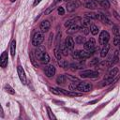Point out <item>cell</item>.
<instances>
[{"mask_svg":"<svg viewBox=\"0 0 120 120\" xmlns=\"http://www.w3.org/2000/svg\"><path fill=\"white\" fill-rule=\"evenodd\" d=\"M43 40H44L43 32H36L33 36V38H32V44L36 47H38L43 42Z\"/></svg>","mask_w":120,"mask_h":120,"instance_id":"6da1fadb","label":"cell"},{"mask_svg":"<svg viewBox=\"0 0 120 120\" xmlns=\"http://www.w3.org/2000/svg\"><path fill=\"white\" fill-rule=\"evenodd\" d=\"M98 71L97 70H91V69H87V70H83L80 73V76L82 78H97L98 76Z\"/></svg>","mask_w":120,"mask_h":120,"instance_id":"7a4b0ae2","label":"cell"},{"mask_svg":"<svg viewBox=\"0 0 120 120\" xmlns=\"http://www.w3.org/2000/svg\"><path fill=\"white\" fill-rule=\"evenodd\" d=\"M81 6V2L78 0H70L69 2L67 3V10L68 12L74 11L76 8H78Z\"/></svg>","mask_w":120,"mask_h":120,"instance_id":"3957f363","label":"cell"},{"mask_svg":"<svg viewBox=\"0 0 120 120\" xmlns=\"http://www.w3.org/2000/svg\"><path fill=\"white\" fill-rule=\"evenodd\" d=\"M109 39H110V34L107 32V31H102L101 33H100V35H99V38H98V42H99V44L100 45H106L107 43H108V41H109Z\"/></svg>","mask_w":120,"mask_h":120,"instance_id":"277c9868","label":"cell"},{"mask_svg":"<svg viewBox=\"0 0 120 120\" xmlns=\"http://www.w3.org/2000/svg\"><path fill=\"white\" fill-rule=\"evenodd\" d=\"M95 45H96V42H95V39L93 38H91L88 41H86L83 45V49L87 52H95Z\"/></svg>","mask_w":120,"mask_h":120,"instance_id":"5b68a950","label":"cell"},{"mask_svg":"<svg viewBox=\"0 0 120 120\" xmlns=\"http://www.w3.org/2000/svg\"><path fill=\"white\" fill-rule=\"evenodd\" d=\"M92 89V85L86 82H82L77 85V90L80 92H89Z\"/></svg>","mask_w":120,"mask_h":120,"instance_id":"8992f818","label":"cell"},{"mask_svg":"<svg viewBox=\"0 0 120 120\" xmlns=\"http://www.w3.org/2000/svg\"><path fill=\"white\" fill-rule=\"evenodd\" d=\"M17 72H18V75H19V78H20L22 83L25 84L26 83V77H25V73H24V70H23L22 66L17 67Z\"/></svg>","mask_w":120,"mask_h":120,"instance_id":"52a82bcc","label":"cell"},{"mask_svg":"<svg viewBox=\"0 0 120 120\" xmlns=\"http://www.w3.org/2000/svg\"><path fill=\"white\" fill-rule=\"evenodd\" d=\"M65 45L67 46V48L68 49L69 52H72L74 50V46H75V42L74 39L71 37H68L65 40Z\"/></svg>","mask_w":120,"mask_h":120,"instance_id":"ba28073f","label":"cell"},{"mask_svg":"<svg viewBox=\"0 0 120 120\" xmlns=\"http://www.w3.org/2000/svg\"><path fill=\"white\" fill-rule=\"evenodd\" d=\"M44 73H45V75L48 77V78H51V77H52L54 74H55V68L53 67V66H48V67H46L45 68V69H44Z\"/></svg>","mask_w":120,"mask_h":120,"instance_id":"9c48e42d","label":"cell"},{"mask_svg":"<svg viewBox=\"0 0 120 120\" xmlns=\"http://www.w3.org/2000/svg\"><path fill=\"white\" fill-rule=\"evenodd\" d=\"M50 27H51V22H50L48 20H44V21L40 23V30H41V32H43V33L47 32V31L50 29Z\"/></svg>","mask_w":120,"mask_h":120,"instance_id":"30bf717a","label":"cell"},{"mask_svg":"<svg viewBox=\"0 0 120 120\" xmlns=\"http://www.w3.org/2000/svg\"><path fill=\"white\" fill-rule=\"evenodd\" d=\"M97 19L99 20V21H101L102 22H104V23H106V24H112L111 20H110L109 18H107V17H106L104 14H102V13H98V14H97Z\"/></svg>","mask_w":120,"mask_h":120,"instance_id":"8fae6325","label":"cell"},{"mask_svg":"<svg viewBox=\"0 0 120 120\" xmlns=\"http://www.w3.org/2000/svg\"><path fill=\"white\" fill-rule=\"evenodd\" d=\"M0 64L2 68H6L8 65V52H4L1 54V58H0Z\"/></svg>","mask_w":120,"mask_h":120,"instance_id":"7c38bea8","label":"cell"},{"mask_svg":"<svg viewBox=\"0 0 120 120\" xmlns=\"http://www.w3.org/2000/svg\"><path fill=\"white\" fill-rule=\"evenodd\" d=\"M83 5L86 8H89V9H94L97 8V3L94 0H85Z\"/></svg>","mask_w":120,"mask_h":120,"instance_id":"4fadbf2b","label":"cell"},{"mask_svg":"<svg viewBox=\"0 0 120 120\" xmlns=\"http://www.w3.org/2000/svg\"><path fill=\"white\" fill-rule=\"evenodd\" d=\"M45 52V49H44V47H41V46H38V49L37 50H35V56H36V58L37 59H40V57L43 55V53Z\"/></svg>","mask_w":120,"mask_h":120,"instance_id":"5bb4252c","label":"cell"},{"mask_svg":"<svg viewBox=\"0 0 120 120\" xmlns=\"http://www.w3.org/2000/svg\"><path fill=\"white\" fill-rule=\"evenodd\" d=\"M82 28V26H79L76 22H74L73 24H71L69 27H68V29L67 30V32L68 33H69V34H72V33H75V32H77L79 29H81Z\"/></svg>","mask_w":120,"mask_h":120,"instance_id":"9a60e30c","label":"cell"},{"mask_svg":"<svg viewBox=\"0 0 120 120\" xmlns=\"http://www.w3.org/2000/svg\"><path fill=\"white\" fill-rule=\"evenodd\" d=\"M90 24H92V22H91V19L90 18L85 17V18H83V19L81 20V25H82V27H88Z\"/></svg>","mask_w":120,"mask_h":120,"instance_id":"2e32d148","label":"cell"},{"mask_svg":"<svg viewBox=\"0 0 120 120\" xmlns=\"http://www.w3.org/2000/svg\"><path fill=\"white\" fill-rule=\"evenodd\" d=\"M118 80V77H114V78H108V79H105L104 81H102L101 82H102V85H108V84H111V83H112V82H115L116 81Z\"/></svg>","mask_w":120,"mask_h":120,"instance_id":"e0dca14e","label":"cell"},{"mask_svg":"<svg viewBox=\"0 0 120 120\" xmlns=\"http://www.w3.org/2000/svg\"><path fill=\"white\" fill-rule=\"evenodd\" d=\"M39 61H40V63H41V64H48V63H49V61H50V56H49V54L45 52L43 53V55L40 57Z\"/></svg>","mask_w":120,"mask_h":120,"instance_id":"ac0fdd59","label":"cell"},{"mask_svg":"<svg viewBox=\"0 0 120 120\" xmlns=\"http://www.w3.org/2000/svg\"><path fill=\"white\" fill-rule=\"evenodd\" d=\"M60 1H62V0H55V1H54V2H53V3H52V5H51V6H50V7H49L47 9H46L45 14H46V15L50 14V13H51V12H52V11L54 9V7L57 5V3H58V2H60Z\"/></svg>","mask_w":120,"mask_h":120,"instance_id":"d6986e66","label":"cell"},{"mask_svg":"<svg viewBox=\"0 0 120 120\" xmlns=\"http://www.w3.org/2000/svg\"><path fill=\"white\" fill-rule=\"evenodd\" d=\"M118 72H119V68L115 67V68H112L109 71V74H108V75H109L110 78H114V77L118 74Z\"/></svg>","mask_w":120,"mask_h":120,"instance_id":"ffe728a7","label":"cell"},{"mask_svg":"<svg viewBox=\"0 0 120 120\" xmlns=\"http://www.w3.org/2000/svg\"><path fill=\"white\" fill-rule=\"evenodd\" d=\"M97 4H99L100 6H102L103 8H110V3L108 0H94Z\"/></svg>","mask_w":120,"mask_h":120,"instance_id":"44dd1931","label":"cell"},{"mask_svg":"<svg viewBox=\"0 0 120 120\" xmlns=\"http://www.w3.org/2000/svg\"><path fill=\"white\" fill-rule=\"evenodd\" d=\"M69 68H71V69H82L83 68V64L82 63H72L69 65Z\"/></svg>","mask_w":120,"mask_h":120,"instance_id":"7402d4cb","label":"cell"},{"mask_svg":"<svg viewBox=\"0 0 120 120\" xmlns=\"http://www.w3.org/2000/svg\"><path fill=\"white\" fill-rule=\"evenodd\" d=\"M109 49H110V44L107 43L106 45H104L103 49L101 50V52H100V56H101V57H105V56L107 55V53H108Z\"/></svg>","mask_w":120,"mask_h":120,"instance_id":"603a6c76","label":"cell"},{"mask_svg":"<svg viewBox=\"0 0 120 120\" xmlns=\"http://www.w3.org/2000/svg\"><path fill=\"white\" fill-rule=\"evenodd\" d=\"M15 52H16V41L13 39L10 43V53H11L12 56H14Z\"/></svg>","mask_w":120,"mask_h":120,"instance_id":"cb8c5ba5","label":"cell"},{"mask_svg":"<svg viewBox=\"0 0 120 120\" xmlns=\"http://www.w3.org/2000/svg\"><path fill=\"white\" fill-rule=\"evenodd\" d=\"M66 75H59L56 79V82L58 84H64L66 82Z\"/></svg>","mask_w":120,"mask_h":120,"instance_id":"d4e9b609","label":"cell"},{"mask_svg":"<svg viewBox=\"0 0 120 120\" xmlns=\"http://www.w3.org/2000/svg\"><path fill=\"white\" fill-rule=\"evenodd\" d=\"M60 51H61V52H62V55H68V49L67 48V46L65 45V43L64 44H62L61 46H60Z\"/></svg>","mask_w":120,"mask_h":120,"instance_id":"484cf974","label":"cell"},{"mask_svg":"<svg viewBox=\"0 0 120 120\" xmlns=\"http://www.w3.org/2000/svg\"><path fill=\"white\" fill-rule=\"evenodd\" d=\"M119 61V51H115L114 52V54H113V57H112V64H116L118 63Z\"/></svg>","mask_w":120,"mask_h":120,"instance_id":"4316f807","label":"cell"},{"mask_svg":"<svg viewBox=\"0 0 120 120\" xmlns=\"http://www.w3.org/2000/svg\"><path fill=\"white\" fill-rule=\"evenodd\" d=\"M75 41H76V43H78V44H84V43H85V38L82 37V36H78V37L75 38Z\"/></svg>","mask_w":120,"mask_h":120,"instance_id":"83f0119b","label":"cell"},{"mask_svg":"<svg viewBox=\"0 0 120 120\" xmlns=\"http://www.w3.org/2000/svg\"><path fill=\"white\" fill-rule=\"evenodd\" d=\"M53 52H54V55H55L56 59H58V60H61V57H62V52H61L60 49H58V48H55V49L53 50Z\"/></svg>","mask_w":120,"mask_h":120,"instance_id":"f1b7e54d","label":"cell"},{"mask_svg":"<svg viewBox=\"0 0 120 120\" xmlns=\"http://www.w3.org/2000/svg\"><path fill=\"white\" fill-rule=\"evenodd\" d=\"M29 56H30V58H31V62H32V64L35 66V67H38V64L36 62V56H34V52H30V53H29Z\"/></svg>","mask_w":120,"mask_h":120,"instance_id":"f546056e","label":"cell"},{"mask_svg":"<svg viewBox=\"0 0 120 120\" xmlns=\"http://www.w3.org/2000/svg\"><path fill=\"white\" fill-rule=\"evenodd\" d=\"M58 64H59V66H60L61 68H68L69 67V64H68L66 60H59Z\"/></svg>","mask_w":120,"mask_h":120,"instance_id":"4dcf8cb0","label":"cell"},{"mask_svg":"<svg viewBox=\"0 0 120 120\" xmlns=\"http://www.w3.org/2000/svg\"><path fill=\"white\" fill-rule=\"evenodd\" d=\"M90 32H91L93 35H97V34L98 33V26L95 25V24H91V26H90Z\"/></svg>","mask_w":120,"mask_h":120,"instance_id":"1f68e13d","label":"cell"},{"mask_svg":"<svg viewBox=\"0 0 120 120\" xmlns=\"http://www.w3.org/2000/svg\"><path fill=\"white\" fill-rule=\"evenodd\" d=\"M46 109H47V113H48L49 118H50V119H56V117H55V116H54V114L52 113V112L51 108L47 106V107H46Z\"/></svg>","mask_w":120,"mask_h":120,"instance_id":"d6a6232c","label":"cell"},{"mask_svg":"<svg viewBox=\"0 0 120 120\" xmlns=\"http://www.w3.org/2000/svg\"><path fill=\"white\" fill-rule=\"evenodd\" d=\"M5 90L8 92V93H9V94H11V95H14L15 94V91H14V89L9 85V84H7L6 86H5Z\"/></svg>","mask_w":120,"mask_h":120,"instance_id":"836d02e7","label":"cell"},{"mask_svg":"<svg viewBox=\"0 0 120 120\" xmlns=\"http://www.w3.org/2000/svg\"><path fill=\"white\" fill-rule=\"evenodd\" d=\"M50 90H51L52 93H53L55 95H63V93L61 92L60 88H53V87H52V88H50Z\"/></svg>","mask_w":120,"mask_h":120,"instance_id":"e575fe53","label":"cell"},{"mask_svg":"<svg viewBox=\"0 0 120 120\" xmlns=\"http://www.w3.org/2000/svg\"><path fill=\"white\" fill-rule=\"evenodd\" d=\"M72 56H73V58L76 59V60H82L81 54H80V51H75V52H73Z\"/></svg>","mask_w":120,"mask_h":120,"instance_id":"d590c367","label":"cell"},{"mask_svg":"<svg viewBox=\"0 0 120 120\" xmlns=\"http://www.w3.org/2000/svg\"><path fill=\"white\" fill-rule=\"evenodd\" d=\"M112 32H113L114 36L120 35V29H119V27H118L117 25H113V26H112Z\"/></svg>","mask_w":120,"mask_h":120,"instance_id":"8d00e7d4","label":"cell"},{"mask_svg":"<svg viewBox=\"0 0 120 120\" xmlns=\"http://www.w3.org/2000/svg\"><path fill=\"white\" fill-rule=\"evenodd\" d=\"M113 44H114V45H119V44H120V35H118V36H114Z\"/></svg>","mask_w":120,"mask_h":120,"instance_id":"74e56055","label":"cell"},{"mask_svg":"<svg viewBox=\"0 0 120 120\" xmlns=\"http://www.w3.org/2000/svg\"><path fill=\"white\" fill-rule=\"evenodd\" d=\"M98 63H99V59H98V58H94L93 60L90 61L89 65H90V66H95V65H98Z\"/></svg>","mask_w":120,"mask_h":120,"instance_id":"f35d334b","label":"cell"},{"mask_svg":"<svg viewBox=\"0 0 120 120\" xmlns=\"http://www.w3.org/2000/svg\"><path fill=\"white\" fill-rule=\"evenodd\" d=\"M85 17L90 19H97V14L95 13H85Z\"/></svg>","mask_w":120,"mask_h":120,"instance_id":"ab89813d","label":"cell"},{"mask_svg":"<svg viewBox=\"0 0 120 120\" xmlns=\"http://www.w3.org/2000/svg\"><path fill=\"white\" fill-rule=\"evenodd\" d=\"M68 96H70V97H80V96H82V93H78V92H73V91H70Z\"/></svg>","mask_w":120,"mask_h":120,"instance_id":"60d3db41","label":"cell"},{"mask_svg":"<svg viewBox=\"0 0 120 120\" xmlns=\"http://www.w3.org/2000/svg\"><path fill=\"white\" fill-rule=\"evenodd\" d=\"M57 12H58L59 15H64V14H65V9H64V8H62V7H58V8H57Z\"/></svg>","mask_w":120,"mask_h":120,"instance_id":"b9f144b4","label":"cell"},{"mask_svg":"<svg viewBox=\"0 0 120 120\" xmlns=\"http://www.w3.org/2000/svg\"><path fill=\"white\" fill-rule=\"evenodd\" d=\"M74 22H73V21L72 20H68V21H66V22H65V27H69L71 24H73Z\"/></svg>","mask_w":120,"mask_h":120,"instance_id":"7bdbcfd3","label":"cell"},{"mask_svg":"<svg viewBox=\"0 0 120 120\" xmlns=\"http://www.w3.org/2000/svg\"><path fill=\"white\" fill-rule=\"evenodd\" d=\"M66 77L68 78V79H69V80H71V81H73V82H78V79L77 78H75V77H72V76H70V75H66Z\"/></svg>","mask_w":120,"mask_h":120,"instance_id":"ee69618b","label":"cell"},{"mask_svg":"<svg viewBox=\"0 0 120 120\" xmlns=\"http://www.w3.org/2000/svg\"><path fill=\"white\" fill-rule=\"evenodd\" d=\"M82 31H83V33H84V35H87L88 33H89V29L87 28V27H82L81 28Z\"/></svg>","mask_w":120,"mask_h":120,"instance_id":"f6af8a7d","label":"cell"},{"mask_svg":"<svg viewBox=\"0 0 120 120\" xmlns=\"http://www.w3.org/2000/svg\"><path fill=\"white\" fill-rule=\"evenodd\" d=\"M40 1H41V0H35V1H34V4H33V6H34V7H36L38 4H39V2H40Z\"/></svg>","mask_w":120,"mask_h":120,"instance_id":"bcb514c9","label":"cell"},{"mask_svg":"<svg viewBox=\"0 0 120 120\" xmlns=\"http://www.w3.org/2000/svg\"><path fill=\"white\" fill-rule=\"evenodd\" d=\"M113 14H114V16H115V17H116V18H117L118 20H120V17L118 16V14H117V13H116L115 11H113Z\"/></svg>","mask_w":120,"mask_h":120,"instance_id":"7dc6e473","label":"cell"},{"mask_svg":"<svg viewBox=\"0 0 120 120\" xmlns=\"http://www.w3.org/2000/svg\"><path fill=\"white\" fill-rule=\"evenodd\" d=\"M10 1H11V2H14V1H15V0H10Z\"/></svg>","mask_w":120,"mask_h":120,"instance_id":"c3c4849f","label":"cell"}]
</instances>
